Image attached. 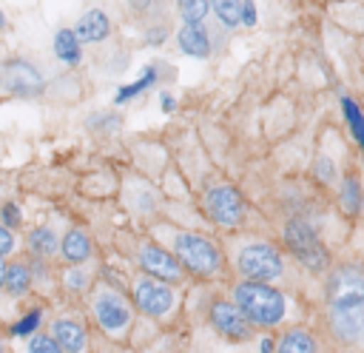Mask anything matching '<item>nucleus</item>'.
I'll list each match as a JSON object with an SVG mask.
<instances>
[{
	"mask_svg": "<svg viewBox=\"0 0 364 353\" xmlns=\"http://www.w3.org/2000/svg\"><path fill=\"white\" fill-rule=\"evenodd\" d=\"M11 251H14V236H11V228L0 225V256L6 259Z\"/></svg>",
	"mask_w": 364,
	"mask_h": 353,
	"instance_id": "2f4dec72",
	"label": "nucleus"
},
{
	"mask_svg": "<svg viewBox=\"0 0 364 353\" xmlns=\"http://www.w3.org/2000/svg\"><path fill=\"white\" fill-rule=\"evenodd\" d=\"M51 48H54V57L63 65H80V60H82V40L77 37L74 28H60L54 34Z\"/></svg>",
	"mask_w": 364,
	"mask_h": 353,
	"instance_id": "dca6fc26",
	"label": "nucleus"
},
{
	"mask_svg": "<svg viewBox=\"0 0 364 353\" xmlns=\"http://www.w3.org/2000/svg\"><path fill=\"white\" fill-rule=\"evenodd\" d=\"M173 253L188 273L202 276V279L216 276L222 268V253H219L216 242L196 231H179L173 236Z\"/></svg>",
	"mask_w": 364,
	"mask_h": 353,
	"instance_id": "20e7f679",
	"label": "nucleus"
},
{
	"mask_svg": "<svg viewBox=\"0 0 364 353\" xmlns=\"http://www.w3.org/2000/svg\"><path fill=\"white\" fill-rule=\"evenodd\" d=\"M40 322H43V310H40V307H31L28 313H23V316L11 325V330H9V333H11V336H20V339H23V336H26V339H31V336L37 333Z\"/></svg>",
	"mask_w": 364,
	"mask_h": 353,
	"instance_id": "393cba45",
	"label": "nucleus"
},
{
	"mask_svg": "<svg viewBox=\"0 0 364 353\" xmlns=\"http://www.w3.org/2000/svg\"><path fill=\"white\" fill-rule=\"evenodd\" d=\"M338 202L347 214H358L364 208V188L358 182V176H344L341 188H338Z\"/></svg>",
	"mask_w": 364,
	"mask_h": 353,
	"instance_id": "412c9836",
	"label": "nucleus"
},
{
	"mask_svg": "<svg viewBox=\"0 0 364 353\" xmlns=\"http://www.w3.org/2000/svg\"><path fill=\"white\" fill-rule=\"evenodd\" d=\"M313 174H316V179H321L324 185H333L336 182V176H338V171H336V165H333V159L330 157H316V162H313Z\"/></svg>",
	"mask_w": 364,
	"mask_h": 353,
	"instance_id": "bb28decb",
	"label": "nucleus"
},
{
	"mask_svg": "<svg viewBox=\"0 0 364 353\" xmlns=\"http://www.w3.org/2000/svg\"><path fill=\"white\" fill-rule=\"evenodd\" d=\"M276 353H318V342L310 330L304 327H287L279 336V347Z\"/></svg>",
	"mask_w": 364,
	"mask_h": 353,
	"instance_id": "a211bd4d",
	"label": "nucleus"
},
{
	"mask_svg": "<svg viewBox=\"0 0 364 353\" xmlns=\"http://www.w3.org/2000/svg\"><path fill=\"white\" fill-rule=\"evenodd\" d=\"M236 270L250 282H276L284 276V259L270 242H245L236 251Z\"/></svg>",
	"mask_w": 364,
	"mask_h": 353,
	"instance_id": "423d86ee",
	"label": "nucleus"
},
{
	"mask_svg": "<svg viewBox=\"0 0 364 353\" xmlns=\"http://www.w3.org/2000/svg\"><path fill=\"white\" fill-rule=\"evenodd\" d=\"M91 313H94L100 330L108 333L111 339H122L131 330V325H134L131 302L122 296V290L108 288V285H100L91 293Z\"/></svg>",
	"mask_w": 364,
	"mask_h": 353,
	"instance_id": "39448f33",
	"label": "nucleus"
},
{
	"mask_svg": "<svg viewBox=\"0 0 364 353\" xmlns=\"http://www.w3.org/2000/svg\"><path fill=\"white\" fill-rule=\"evenodd\" d=\"M26 353H65V350L51 333H34L26 344Z\"/></svg>",
	"mask_w": 364,
	"mask_h": 353,
	"instance_id": "a878e982",
	"label": "nucleus"
},
{
	"mask_svg": "<svg viewBox=\"0 0 364 353\" xmlns=\"http://www.w3.org/2000/svg\"><path fill=\"white\" fill-rule=\"evenodd\" d=\"M151 3H154V0H125V6H128L134 14H136V11H145Z\"/></svg>",
	"mask_w": 364,
	"mask_h": 353,
	"instance_id": "c9c22d12",
	"label": "nucleus"
},
{
	"mask_svg": "<svg viewBox=\"0 0 364 353\" xmlns=\"http://www.w3.org/2000/svg\"><path fill=\"white\" fill-rule=\"evenodd\" d=\"M233 302L253 322V327H276L290 313V299L279 288H273L270 282L242 279L233 288Z\"/></svg>",
	"mask_w": 364,
	"mask_h": 353,
	"instance_id": "f03ea898",
	"label": "nucleus"
},
{
	"mask_svg": "<svg viewBox=\"0 0 364 353\" xmlns=\"http://www.w3.org/2000/svg\"><path fill=\"white\" fill-rule=\"evenodd\" d=\"M259 23V11H256V0H242V26L253 28Z\"/></svg>",
	"mask_w": 364,
	"mask_h": 353,
	"instance_id": "c756f323",
	"label": "nucleus"
},
{
	"mask_svg": "<svg viewBox=\"0 0 364 353\" xmlns=\"http://www.w3.org/2000/svg\"><path fill=\"white\" fill-rule=\"evenodd\" d=\"M341 111H344V120H347V125H350V134H353V139L364 148V111H361V105L353 100V97H341Z\"/></svg>",
	"mask_w": 364,
	"mask_h": 353,
	"instance_id": "5701e85b",
	"label": "nucleus"
},
{
	"mask_svg": "<svg viewBox=\"0 0 364 353\" xmlns=\"http://www.w3.org/2000/svg\"><path fill=\"white\" fill-rule=\"evenodd\" d=\"M74 31H77V37L82 43H102L111 34V20H108V14L102 9H91V11H85L80 17V23L74 26Z\"/></svg>",
	"mask_w": 364,
	"mask_h": 353,
	"instance_id": "2eb2a0df",
	"label": "nucleus"
},
{
	"mask_svg": "<svg viewBox=\"0 0 364 353\" xmlns=\"http://www.w3.org/2000/svg\"><path fill=\"white\" fill-rule=\"evenodd\" d=\"M202 205H205V214H208L216 225H222V228H236V225H242V222H245V214H247L242 194H239L233 185H228V182H216V185L205 188Z\"/></svg>",
	"mask_w": 364,
	"mask_h": 353,
	"instance_id": "6e6552de",
	"label": "nucleus"
},
{
	"mask_svg": "<svg viewBox=\"0 0 364 353\" xmlns=\"http://www.w3.org/2000/svg\"><path fill=\"white\" fill-rule=\"evenodd\" d=\"M60 253H63L65 262L82 265L91 256V239H88V233L80 231V228H68L65 236H63V242H60Z\"/></svg>",
	"mask_w": 364,
	"mask_h": 353,
	"instance_id": "f3484780",
	"label": "nucleus"
},
{
	"mask_svg": "<svg viewBox=\"0 0 364 353\" xmlns=\"http://www.w3.org/2000/svg\"><path fill=\"white\" fill-rule=\"evenodd\" d=\"M156 83H159V65H156V63H148V65L142 68V77H139V80H134V83L117 88V94H114V105H122V102H128V100L145 94V91H148L151 85H156Z\"/></svg>",
	"mask_w": 364,
	"mask_h": 353,
	"instance_id": "6ab92c4d",
	"label": "nucleus"
},
{
	"mask_svg": "<svg viewBox=\"0 0 364 353\" xmlns=\"http://www.w3.org/2000/svg\"><path fill=\"white\" fill-rule=\"evenodd\" d=\"M327 330L344 347H364V265L344 262L330 270L327 290Z\"/></svg>",
	"mask_w": 364,
	"mask_h": 353,
	"instance_id": "f257e3e1",
	"label": "nucleus"
},
{
	"mask_svg": "<svg viewBox=\"0 0 364 353\" xmlns=\"http://www.w3.org/2000/svg\"><path fill=\"white\" fill-rule=\"evenodd\" d=\"M88 282H91V276H88L82 268H68V270H65V288H68V290L80 293V290L88 288Z\"/></svg>",
	"mask_w": 364,
	"mask_h": 353,
	"instance_id": "cd10ccee",
	"label": "nucleus"
},
{
	"mask_svg": "<svg viewBox=\"0 0 364 353\" xmlns=\"http://www.w3.org/2000/svg\"><path fill=\"white\" fill-rule=\"evenodd\" d=\"M31 279H34V273H31V268H28L26 262H3L0 285H3V290H6L11 299L26 296L28 288H31Z\"/></svg>",
	"mask_w": 364,
	"mask_h": 353,
	"instance_id": "4468645a",
	"label": "nucleus"
},
{
	"mask_svg": "<svg viewBox=\"0 0 364 353\" xmlns=\"http://www.w3.org/2000/svg\"><path fill=\"white\" fill-rule=\"evenodd\" d=\"M51 336L63 344L65 353H85L88 350V333L85 325L71 316H57L51 322Z\"/></svg>",
	"mask_w": 364,
	"mask_h": 353,
	"instance_id": "f8f14e48",
	"label": "nucleus"
},
{
	"mask_svg": "<svg viewBox=\"0 0 364 353\" xmlns=\"http://www.w3.org/2000/svg\"><path fill=\"white\" fill-rule=\"evenodd\" d=\"M279 347V342H273V336H264L262 342H259V353H273Z\"/></svg>",
	"mask_w": 364,
	"mask_h": 353,
	"instance_id": "f704fd0d",
	"label": "nucleus"
},
{
	"mask_svg": "<svg viewBox=\"0 0 364 353\" xmlns=\"http://www.w3.org/2000/svg\"><path fill=\"white\" fill-rule=\"evenodd\" d=\"M117 125H119V117H114V114L91 117V120H88V128H102V131H111V128H117Z\"/></svg>",
	"mask_w": 364,
	"mask_h": 353,
	"instance_id": "7c9ffc66",
	"label": "nucleus"
},
{
	"mask_svg": "<svg viewBox=\"0 0 364 353\" xmlns=\"http://www.w3.org/2000/svg\"><path fill=\"white\" fill-rule=\"evenodd\" d=\"M210 11L216 14L222 28H236L242 26V0H210Z\"/></svg>",
	"mask_w": 364,
	"mask_h": 353,
	"instance_id": "4be33fe9",
	"label": "nucleus"
},
{
	"mask_svg": "<svg viewBox=\"0 0 364 353\" xmlns=\"http://www.w3.org/2000/svg\"><path fill=\"white\" fill-rule=\"evenodd\" d=\"M28 248H31V253H34V256H40V259L54 256V253L60 251V242H57L54 228H46V225L34 228V231L28 233Z\"/></svg>",
	"mask_w": 364,
	"mask_h": 353,
	"instance_id": "aec40b11",
	"label": "nucleus"
},
{
	"mask_svg": "<svg viewBox=\"0 0 364 353\" xmlns=\"http://www.w3.org/2000/svg\"><path fill=\"white\" fill-rule=\"evenodd\" d=\"M165 34H168V28L159 26V28H151V31L145 34V40H148V46H159V43L165 40Z\"/></svg>",
	"mask_w": 364,
	"mask_h": 353,
	"instance_id": "473e14b6",
	"label": "nucleus"
},
{
	"mask_svg": "<svg viewBox=\"0 0 364 353\" xmlns=\"http://www.w3.org/2000/svg\"><path fill=\"white\" fill-rule=\"evenodd\" d=\"M0 222H3L6 228H14V225H20V222H23V214H20V208H17L14 202H3V211H0Z\"/></svg>",
	"mask_w": 364,
	"mask_h": 353,
	"instance_id": "c85d7f7f",
	"label": "nucleus"
},
{
	"mask_svg": "<svg viewBox=\"0 0 364 353\" xmlns=\"http://www.w3.org/2000/svg\"><path fill=\"white\" fill-rule=\"evenodd\" d=\"M136 262H139L142 273H148L154 279H162V282H179L182 273H185L182 262L176 259V253L165 251L156 242H142L139 251H136Z\"/></svg>",
	"mask_w": 364,
	"mask_h": 353,
	"instance_id": "9b49d317",
	"label": "nucleus"
},
{
	"mask_svg": "<svg viewBox=\"0 0 364 353\" xmlns=\"http://www.w3.org/2000/svg\"><path fill=\"white\" fill-rule=\"evenodd\" d=\"M0 83H3V91L9 97H23V100L37 97L46 88L40 68L28 60H6L0 68Z\"/></svg>",
	"mask_w": 364,
	"mask_h": 353,
	"instance_id": "9d476101",
	"label": "nucleus"
},
{
	"mask_svg": "<svg viewBox=\"0 0 364 353\" xmlns=\"http://www.w3.org/2000/svg\"><path fill=\"white\" fill-rule=\"evenodd\" d=\"M159 105H162V111H165V114H171V111L176 108V100H173V94L162 91V94H159Z\"/></svg>",
	"mask_w": 364,
	"mask_h": 353,
	"instance_id": "72a5a7b5",
	"label": "nucleus"
},
{
	"mask_svg": "<svg viewBox=\"0 0 364 353\" xmlns=\"http://www.w3.org/2000/svg\"><path fill=\"white\" fill-rule=\"evenodd\" d=\"M176 46L188 57H196V60L210 57V31H208V26L205 23H199V26L182 23V28L176 31Z\"/></svg>",
	"mask_w": 364,
	"mask_h": 353,
	"instance_id": "ddd939ff",
	"label": "nucleus"
},
{
	"mask_svg": "<svg viewBox=\"0 0 364 353\" xmlns=\"http://www.w3.org/2000/svg\"><path fill=\"white\" fill-rule=\"evenodd\" d=\"M282 239L287 245V251L310 270V273H324L330 268V251L324 248V242L318 239V233L313 231V225L301 216H293L284 222Z\"/></svg>",
	"mask_w": 364,
	"mask_h": 353,
	"instance_id": "7ed1b4c3",
	"label": "nucleus"
},
{
	"mask_svg": "<svg viewBox=\"0 0 364 353\" xmlns=\"http://www.w3.org/2000/svg\"><path fill=\"white\" fill-rule=\"evenodd\" d=\"M131 299L142 313H148L154 319H165L176 307V290L171 288V282L154 279L148 273H142L131 282Z\"/></svg>",
	"mask_w": 364,
	"mask_h": 353,
	"instance_id": "0eeeda50",
	"label": "nucleus"
},
{
	"mask_svg": "<svg viewBox=\"0 0 364 353\" xmlns=\"http://www.w3.org/2000/svg\"><path fill=\"white\" fill-rule=\"evenodd\" d=\"M176 9H179V17L182 23H205L208 11H210V0H176Z\"/></svg>",
	"mask_w": 364,
	"mask_h": 353,
	"instance_id": "b1692460",
	"label": "nucleus"
},
{
	"mask_svg": "<svg viewBox=\"0 0 364 353\" xmlns=\"http://www.w3.org/2000/svg\"><path fill=\"white\" fill-rule=\"evenodd\" d=\"M210 327L228 342H247L253 336V322L242 313L233 299H213L208 307Z\"/></svg>",
	"mask_w": 364,
	"mask_h": 353,
	"instance_id": "1a4fd4ad",
	"label": "nucleus"
}]
</instances>
